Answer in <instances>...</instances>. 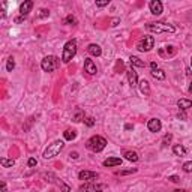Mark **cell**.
Listing matches in <instances>:
<instances>
[{
	"label": "cell",
	"mask_w": 192,
	"mask_h": 192,
	"mask_svg": "<svg viewBox=\"0 0 192 192\" xmlns=\"http://www.w3.org/2000/svg\"><path fill=\"white\" fill-rule=\"evenodd\" d=\"M146 29L153 33H174L176 32L174 26L167 24V23H149Z\"/></svg>",
	"instance_id": "6da1fadb"
},
{
	"label": "cell",
	"mask_w": 192,
	"mask_h": 192,
	"mask_svg": "<svg viewBox=\"0 0 192 192\" xmlns=\"http://www.w3.org/2000/svg\"><path fill=\"white\" fill-rule=\"evenodd\" d=\"M105 146H107V140L104 138V137H101V135H95L92 137L89 141H87V149H90L92 152L95 153H99L105 149Z\"/></svg>",
	"instance_id": "7a4b0ae2"
},
{
	"label": "cell",
	"mask_w": 192,
	"mask_h": 192,
	"mask_svg": "<svg viewBox=\"0 0 192 192\" xmlns=\"http://www.w3.org/2000/svg\"><path fill=\"white\" fill-rule=\"evenodd\" d=\"M77 54V42L72 39L65 44V48H63V54H62V62L63 63H69L72 59L75 57Z\"/></svg>",
	"instance_id": "3957f363"
},
{
	"label": "cell",
	"mask_w": 192,
	"mask_h": 192,
	"mask_svg": "<svg viewBox=\"0 0 192 192\" xmlns=\"http://www.w3.org/2000/svg\"><path fill=\"white\" fill-rule=\"evenodd\" d=\"M63 147H65V143L63 141H60V140H59V141H54L53 144H50V146L44 150V155H42V156L45 159L54 158V156H57L59 153L63 150Z\"/></svg>",
	"instance_id": "277c9868"
},
{
	"label": "cell",
	"mask_w": 192,
	"mask_h": 192,
	"mask_svg": "<svg viewBox=\"0 0 192 192\" xmlns=\"http://www.w3.org/2000/svg\"><path fill=\"white\" fill-rule=\"evenodd\" d=\"M57 66H59V59L56 56H47L41 62V68L45 72H53Z\"/></svg>",
	"instance_id": "5b68a950"
},
{
	"label": "cell",
	"mask_w": 192,
	"mask_h": 192,
	"mask_svg": "<svg viewBox=\"0 0 192 192\" xmlns=\"http://www.w3.org/2000/svg\"><path fill=\"white\" fill-rule=\"evenodd\" d=\"M155 45V38L153 36H144L141 41L137 44V48L140 51H150Z\"/></svg>",
	"instance_id": "8992f818"
},
{
	"label": "cell",
	"mask_w": 192,
	"mask_h": 192,
	"mask_svg": "<svg viewBox=\"0 0 192 192\" xmlns=\"http://www.w3.org/2000/svg\"><path fill=\"white\" fill-rule=\"evenodd\" d=\"M104 185H95V183H86L80 188V192H102Z\"/></svg>",
	"instance_id": "52a82bcc"
},
{
	"label": "cell",
	"mask_w": 192,
	"mask_h": 192,
	"mask_svg": "<svg viewBox=\"0 0 192 192\" xmlns=\"http://www.w3.org/2000/svg\"><path fill=\"white\" fill-rule=\"evenodd\" d=\"M78 179L80 180H87V182H92V180H96L98 179V174L93 173V171H87V170H83L78 173Z\"/></svg>",
	"instance_id": "ba28073f"
},
{
	"label": "cell",
	"mask_w": 192,
	"mask_h": 192,
	"mask_svg": "<svg viewBox=\"0 0 192 192\" xmlns=\"http://www.w3.org/2000/svg\"><path fill=\"white\" fill-rule=\"evenodd\" d=\"M149 6H150V12L153 15H161V14H162L164 6H162V3H161L159 0H152Z\"/></svg>",
	"instance_id": "9c48e42d"
},
{
	"label": "cell",
	"mask_w": 192,
	"mask_h": 192,
	"mask_svg": "<svg viewBox=\"0 0 192 192\" xmlns=\"http://www.w3.org/2000/svg\"><path fill=\"white\" fill-rule=\"evenodd\" d=\"M84 71H86L87 74H90V75H95V74L98 72L96 65H95V62H93L92 59H86V62H84Z\"/></svg>",
	"instance_id": "30bf717a"
},
{
	"label": "cell",
	"mask_w": 192,
	"mask_h": 192,
	"mask_svg": "<svg viewBox=\"0 0 192 192\" xmlns=\"http://www.w3.org/2000/svg\"><path fill=\"white\" fill-rule=\"evenodd\" d=\"M147 128H149L150 132H159L161 128H162V123H161L159 119H150L149 123H147Z\"/></svg>",
	"instance_id": "8fae6325"
},
{
	"label": "cell",
	"mask_w": 192,
	"mask_h": 192,
	"mask_svg": "<svg viewBox=\"0 0 192 192\" xmlns=\"http://www.w3.org/2000/svg\"><path fill=\"white\" fill-rule=\"evenodd\" d=\"M32 8H33V2L32 0H27V2H24L21 6H20V14H21V17H27L29 15V12L32 11Z\"/></svg>",
	"instance_id": "7c38bea8"
},
{
	"label": "cell",
	"mask_w": 192,
	"mask_h": 192,
	"mask_svg": "<svg viewBox=\"0 0 192 192\" xmlns=\"http://www.w3.org/2000/svg\"><path fill=\"white\" fill-rule=\"evenodd\" d=\"M126 74H128V81H129V86H131V87H135V86L138 84V77H137L135 69H134V68H131Z\"/></svg>",
	"instance_id": "4fadbf2b"
},
{
	"label": "cell",
	"mask_w": 192,
	"mask_h": 192,
	"mask_svg": "<svg viewBox=\"0 0 192 192\" xmlns=\"http://www.w3.org/2000/svg\"><path fill=\"white\" fill-rule=\"evenodd\" d=\"M87 51H89V54H92V56H101L102 54V50H101L99 45H96V44H90L89 47H87Z\"/></svg>",
	"instance_id": "5bb4252c"
},
{
	"label": "cell",
	"mask_w": 192,
	"mask_h": 192,
	"mask_svg": "<svg viewBox=\"0 0 192 192\" xmlns=\"http://www.w3.org/2000/svg\"><path fill=\"white\" fill-rule=\"evenodd\" d=\"M120 164H122V159L120 158H108L104 161V165L105 167H117Z\"/></svg>",
	"instance_id": "9a60e30c"
},
{
	"label": "cell",
	"mask_w": 192,
	"mask_h": 192,
	"mask_svg": "<svg viewBox=\"0 0 192 192\" xmlns=\"http://www.w3.org/2000/svg\"><path fill=\"white\" fill-rule=\"evenodd\" d=\"M173 153L176 156H185L186 155V149L182 144H176V146H173Z\"/></svg>",
	"instance_id": "2e32d148"
},
{
	"label": "cell",
	"mask_w": 192,
	"mask_h": 192,
	"mask_svg": "<svg viewBox=\"0 0 192 192\" xmlns=\"http://www.w3.org/2000/svg\"><path fill=\"white\" fill-rule=\"evenodd\" d=\"M138 84H140V90H141V93H143V95H146V96H147V95L150 93L149 81H147V80H141V81H140Z\"/></svg>",
	"instance_id": "e0dca14e"
},
{
	"label": "cell",
	"mask_w": 192,
	"mask_h": 192,
	"mask_svg": "<svg viewBox=\"0 0 192 192\" xmlns=\"http://www.w3.org/2000/svg\"><path fill=\"white\" fill-rule=\"evenodd\" d=\"M177 107L180 110H188L192 107V101L189 99H179L177 101Z\"/></svg>",
	"instance_id": "ac0fdd59"
},
{
	"label": "cell",
	"mask_w": 192,
	"mask_h": 192,
	"mask_svg": "<svg viewBox=\"0 0 192 192\" xmlns=\"http://www.w3.org/2000/svg\"><path fill=\"white\" fill-rule=\"evenodd\" d=\"M129 60H131V65H132V66H137V68H144L146 66V63H144L143 60H140L138 57H135V56H131Z\"/></svg>",
	"instance_id": "d6986e66"
},
{
	"label": "cell",
	"mask_w": 192,
	"mask_h": 192,
	"mask_svg": "<svg viewBox=\"0 0 192 192\" xmlns=\"http://www.w3.org/2000/svg\"><path fill=\"white\" fill-rule=\"evenodd\" d=\"M72 120L75 122V123H80L81 120H84V111L83 110H77L75 113H74V117H72Z\"/></svg>",
	"instance_id": "ffe728a7"
},
{
	"label": "cell",
	"mask_w": 192,
	"mask_h": 192,
	"mask_svg": "<svg viewBox=\"0 0 192 192\" xmlns=\"http://www.w3.org/2000/svg\"><path fill=\"white\" fill-rule=\"evenodd\" d=\"M63 137H65V140H68V141H72V140H75L77 132L75 131H72V129H68V131H65Z\"/></svg>",
	"instance_id": "44dd1931"
},
{
	"label": "cell",
	"mask_w": 192,
	"mask_h": 192,
	"mask_svg": "<svg viewBox=\"0 0 192 192\" xmlns=\"http://www.w3.org/2000/svg\"><path fill=\"white\" fill-rule=\"evenodd\" d=\"M125 158L128 161H131V162H137L138 161V155H137V152H125Z\"/></svg>",
	"instance_id": "7402d4cb"
},
{
	"label": "cell",
	"mask_w": 192,
	"mask_h": 192,
	"mask_svg": "<svg viewBox=\"0 0 192 192\" xmlns=\"http://www.w3.org/2000/svg\"><path fill=\"white\" fill-rule=\"evenodd\" d=\"M0 164H2L5 168H9V167H14L15 161H14V159H8V158H2L0 159Z\"/></svg>",
	"instance_id": "603a6c76"
},
{
	"label": "cell",
	"mask_w": 192,
	"mask_h": 192,
	"mask_svg": "<svg viewBox=\"0 0 192 192\" xmlns=\"http://www.w3.org/2000/svg\"><path fill=\"white\" fill-rule=\"evenodd\" d=\"M152 75L155 77L156 80H165V72L162 69H156V71H152Z\"/></svg>",
	"instance_id": "cb8c5ba5"
},
{
	"label": "cell",
	"mask_w": 192,
	"mask_h": 192,
	"mask_svg": "<svg viewBox=\"0 0 192 192\" xmlns=\"http://www.w3.org/2000/svg\"><path fill=\"white\" fill-rule=\"evenodd\" d=\"M15 68V62H14V57H9L8 59V63H6V69L8 72H12V69Z\"/></svg>",
	"instance_id": "d4e9b609"
},
{
	"label": "cell",
	"mask_w": 192,
	"mask_h": 192,
	"mask_svg": "<svg viewBox=\"0 0 192 192\" xmlns=\"http://www.w3.org/2000/svg\"><path fill=\"white\" fill-rule=\"evenodd\" d=\"M137 171V168H129V170H125V171H117L116 174L119 176H126V174H132V173H135Z\"/></svg>",
	"instance_id": "484cf974"
},
{
	"label": "cell",
	"mask_w": 192,
	"mask_h": 192,
	"mask_svg": "<svg viewBox=\"0 0 192 192\" xmlns=\"http://www.w3.org/2000/svg\"><path fill=\"white\" fill-rule=\"evenodd\" d=\"M183 171H185V173H192V161H189V162H185V164H183Z\"/></svg>",
	"instance_id": "4316f807"
},
{
	"label": "cell",
	"mask_w": 192,
	"mask_h": 192,
	"mask_svg": "<svg viewBox=\"0 0 192 192\" xmlns=\"http://www.w3.org/2000/svg\"><path fill=\"white\" fill-rule=\"evenodd\" d=\"M65 24H77V20L74 15H68L66 18H65Z\"/></svg>",
	"instance_id": "83f0119b"
},
{
	"label": "cell",
	"mask_w": 192,
	"mask_h": 192,
	"mask_svg": "<svg viewBox=\"0 0 192 192\" xmlns=\"http://www.w3.org/2000/svg\"><path fill=\"white\" fill-rule=\"evenodd\" d=\"M48 15H50V11H47V9H41L38 17H39V18H45V17H48Z\"/></svg>",
	"instance_id": "f1b7e54d"
},
{
	"label": "cell",
	"mask_w": 192,
	"mask_h": 192,
	"mask_svg": "<svg viewBox=\"0 0 192 192\" xmlns=\"http://www.w3.org/2000/svg\"><path fill=\"white\" fill-rule=\"evenodd\" d=\"M84 122H86V125H87V126H93V125H95V119H93V117H87Z\"/></svg>",
	"instance_id": "f546056e"
},
{
	"label": "cell",
	"mask_w": 192,
	"mask_h": 192,
	"mask_svg": "<svg viewBox=\"0 0 192 192\" xmlns=\"http://www.w3.org/2000/svg\"><path fill=\"white\" fill-rule=\"evenodd\" d=\"M108 0H105V2H96V6L98 8H104V6H108Z\"/></svg>",
	"instance_id": "4dcf8cb0"
},
{
	"label": "cell",
	"mask_w": 192,
	"mask_h": 192,
	"mask_svg": "<svg viewBox=\"0 0 192 192\" xmlns=\"http://www.w3.org/2000/svg\"><path fill=\"white\" fill-rule=\"evenodd\" d=\"M60 186H62V191H63V192H71L69 186H68V185H65L63 182H60Z\"/></svg>",
	"instance_id": "1f68e13d"
},
{
	"label": "cell",
	"mask_w": 192,
	"mask_h": 192,
	"mask_svg": "<svg viewBox=\"0 0 192 192\" xmlns=\"http://www.w3.org/2000/svg\"><path fill=\"white\" fill-rule=\"evenodd\" d=\"M36 164H38V162H36V159H35V158H30V159H29V162H27V165H29V167H35Z\"/></svg>",
	"instance_id": "d6a6232c"
},
{
	"label": "cell",
	"mask_w": 192,
	"mask_h": 192,
	"mask_svg": "<svg viewBox=\"0 0 192 192\" xmlns=\"http://www.w3.org/2000/svg\"><path fill=\"white\" fill-rule=\"evenodd\" d=\"M168 180H171V182H174V183L180 182V179H179L177 176H170V177H168Z\"/></svg>",
	"instance_id": "836d02e7"
},
{
	"label": "cell",
	"mask_w": 192,
	"mask_h": 192,
	"mask_svg": "<svg viewBox=\"0 0 192 192\" xmlns=\"http://www.w3.org/2000/svg\"><path fill=\"white\" fill-rule=\"evenodd\" d=\"M171 138H173V137H171V134L165 135V137H164V144H167V143H170V141H171Z\"/></svg>",
	"instance_id": "e575fe53"
},
{
	"label": "cell",
	"mask_w": 192,
	"mask_h": 192,
	"mask_svg": "<svg viewBox=\"0 0 192 192\" xmlns=\"http://www.w3.org/2000/svg\"><path fill=\"white\" fill-rule=\"evenodd\" d=\"M150 68H152V71H156V69H158V65H156L155 62H152V63H150Z\"/></svg>",
	"instance_id": "d590c367"
},
{
	"label": "cell",
	"mask_w": 192,
	"mask_h": 192,
	"mask_svg": "<svg viewBox=\"0 0 192 192\" xmlns=\"http://www.w3.org/2000/svg\"><path fill=\"white\" fill-rule=\"evenodd\" d=\"M71 158L77 159V158H78V153H77V152H74V153H71Z\"/></svg>",
	"instance_id": "8d00e7d4"
},
{
	"label": "cell",
	"mask_w": 192,
	"mask_h": 192,
	"mask_svg": "<svg viewBox=\"0 0 192 192\" xmlns=\"http://www.w3.org/2000/svg\"><path fill=\"white\" fill-rule=\"evenodd\" d=\"M2 192H6V185L2 182Z\"/></svg>",
	"instance_id": "74e56055"
},
{
	"label": "cell",
	"mask_w": 192,
	"mask_h": 192,
	"mask_svg": "<svg viewBox=\"0 0 192 192\" xmlns=\"http://www.w3.org/2000/svg\"><path fill=\"white\" fill-rule=\"evenodd\" d=\"M179 119H186V116H185V113H179Z\"/></svg>",
	"instance_id": "f35d334b"
},
{
	"label": "cell",
	"mask_w": 192,
	"mask_h": 192,
	"mask_svg": "<svg viewBox=\"0 0 192 192\" xmlns=\"http://www.w3.org/2000/svg\"><path fill=\"white\" fill-rule=\"evenodd\" d=\"M23 20H24V17H20V18H17V20H15V23H21Z\"/></svg>",
	"instance_id": "ab89813d"
},
{
	"label": "cell",
	"mask_w": 192,
	"mask_h": 192,
	"mask_svg": "<svg viewBox=\"0 0 192 192\" xmlns=\"http://www.w3.org/2000/svg\"><path fill=\"white\" fill-rule=\"evenodd\" d=\"M125 129H126V131H129V129H132V126H131V125H126Z\"/></svg>",
	"instance_id": "60d3db41"
},
{
	"label": "cell",
	"mask_w": 192,
	"mask_h": 192,
	"mask_svg": "<svg viewBox=\"0 0 192 192\" xmlns=\"http://www.w3.org/2000/svg\"><path fill=\"white\" fill-rule=\"evenodd\" d=\"M189 92H191V93H192V83H191V84H189Z\"/></svg>",
	"instance_id": "b9f144b4"
},
{
	"label": "cell",
	"mask_w": 192,
	"mask_h": 192,
	"mask_svg": "<svg viewBox=\"0 0 192 192\" xmlns=\"http://www.w3.org/2000/svg\"><path fill=\"white\" fill-rule=\"evenodd\" d=\"M174 192H186V191H183V189H177V191H174Z\"/></svg>",
	"instance_id": "7bdbcfd3"
},
{
	"label": "cell",
	"mask_w": 192,
	"mask_h": 192,
	"mask_svg": "<svg viewBox=\"0 0 192 192\" xmlns=\"http://www.w3.org/2000/svg\"><path fill=\"white\" fill-rule=\"evenodd\" d=\"M191 66H192V59H191Z\"/></svg>",
	"instance_id": "ee69618b"
}]
</instances>
